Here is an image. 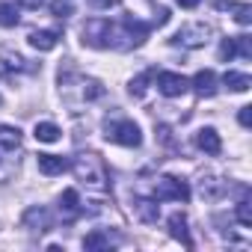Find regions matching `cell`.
<instances>
[{
  "label": "cell",
  "instance_id": "ba28073f",
  "mask_svg": "<svg viewBox=\"0 0 252 252\" xmlns=\"http://www.w3.org/2000/svg\"><path fill=\"white\" fill-rule=\"evenodd\" d=\"M24 228H30V231H48L51 228V214H48V208H42V205H33V208H27L24 211Z\"/></svg>",
  "mask_w": 252,
  "mask_h": 252
},
{
  "label": "cell",
  "instance_id": "83f0119b",
  "mask_svg": "<svg viewBox=\"0 0 252 252\" xmlns=\"http://www.w3.org/2000/svg\"><path fill=\"white\" fill-rule=\"evenodd\" d=\"M237 122L243 125V128H249V125H252V107H240V113H237Z\"/></svg>",
  "mask_w": 252,
  "mask_h": 252
},
{
  "label": "cell",
  "instance_id": "d4e9b609",
  "mask_svg": "<svg viewBox=\"0 0 252 252\" xmlns=\"http://www.w3.org/2000/svg\"><path fill=\"white\" fill-rule=\"evenodd\" d=\"M237 220H240V225H252V205L243 199V202H237Z\"/></svg>",
  "mask_w": 252,
  "mask_h": 252
},
{
  "label": "cell",
  "instance_id": "603a6c76",
  "mask_svg": "<svg viewBox=\"0 0 252 252\" xmlns=\"http://www.w3.org/2000/svg\"><path fill=\"white\" fill-rule=\"evenodd\" d=\"M51 12H54L57 18L74 15V0H51Z\"/></svg>",
  "mask_w": 252,
  "mask_h": 252
},
{
  "label": "cell",
  "instance_id": "cb8c5ba5",
  "mask_svg": "<svg viewBox=\"0 0 252 252\" xmlns=\"http://www.w3.org/2000/svg\"><path fill=\"white\" fill-rule=\"evenodd\" d=\"M234 51H237L243 60H252V42H249V36H237V39H234Z\"/></svg>",
  "mask_w": 252,
  "mask_h": 252
},
{
  "label": "cell",
  "instance_id": "e0dca14e",
  "mask_svg": "<svg viewBox=\"0 0 252 252\" xmlns=\"http://www.w3.org/2000/svg\"><path fill=\"white\" fill-rule=\"evenodd\" d=\"M222 83H225L231 92H246V89L252 86L249 74H243V71H225V74H222Z\"/></svg>",
  "mask_w": 252,
  "mask_h": 252
},
{
  "label": "cell",
  "instance_id": "5b68a950",
  "mask_svg": "<svg viewBox=\"0 0 252 252\" xmlns=\"http://www.w3.org/2000/svg\"><path fill=\"white\" fill-rule=\"evenodd\" d=\"M208 36H211V27H205V24H187V27H181V30L175 33L172 45H181V48H202V45L208 42Z\"/></svg>",
  "mask_w": 252,
  "mask_h": 252
},
{
  "label": "cell",
  "instance_id": "4dcf8cb0",
  "mask_svg": "<svg viewBox=\"0 0 252 252\" xmlns=\"http://www.w3.org/2000/svg\"><path fill=\"white\" fill-rule=\"evenodd\" d=\"M0 104H3V98H0Z\"/></svg>",
  "mask_w": 252,
  "mask_h": 252
},
{
  "label": "cell",
  "instance_id": "484cf974",
  "mask_svg": "<svg viewBox=\"0 0 252 252\" xmlns=\"http://www.w3.org/2000/svg\"><path fill=\"white\" fill-rule=\"evenodd\" d=\"M231 9H234L237 24H249V21H252V6H249V3H237V6H231Z\"/></svg>",
  "mask_w": 252,
  "mask_h": 252
},
{
  "label": "cell",
  "instance_id": "30bf717a",
  "mask_svg": "<svg viewBox=\"0 0 252 252\" xmlns=\"http://www.w3.org/2000/svg\"><path fill=\"white\" fill-rule=\"evenodd\" d=\"M196 146H199L205 155H220V149H222L220 134H217L214 128H202V131L196 134Z\"/></svg>",
  "mask_w": 252,
  "mask_h": 252
},
{
  "label": "cell",
  "instance_id": "8fae6325",
  "mask_svg": "<svg viewBox=\"0 0 252 252\" xmlns=\"http://www.w3.org/2000/svg\"><path fill=\"white\" fill-rule=\"evenodd\" d=\"M68 166L71 163L60 155H39V172H45V175H63Z\"/></svg>",
  "mask_w": 252,
  "mask_h": 252
},
{
  "label": "cell",
  "instance_id": "ffe728a7",
  "mask_svg": "<svg viewBox=\"0 0 252 252\" xmlns=\"http://www.w3.org/2000/svg\"><path fill=\"white\" fill-rule=\"evenodd\" d=\"M18 21H21V15L12 3H0V27H15Z\"/></svg>",
  "mask_w": 252,
  "mask_h": 252
},
{
  "label": "cell",
  "instance_id": "7a4b0ae2",
  "mask_svg": "<svg viewBox=\"0 0 252 252\" xmlns=\"http://www.w3.org/2000/svg\"><path fill=\"white\" fill-rule=\"evenodd\" d=\"M71 169H74V175H77L83 184H89L92 190H107V169H104V163H101L98 155H80V158L71 163Z\"/></svg>",
  "mask_w": 252,
  "mask_h": 252
},
{
  "label": "cell",
  "instance_id": "d6986e66",
  "mask_svg": "<svg viewBox=\"0 0 252 252\" xmlns=\"http://www.w3.org/2000/svg\"><path fill=\"white\" fill-rule=\"evenodd\" d=\"M134 208H137L140 220H146V222H155V220H158V214H160V211H158V205H155V202H149V199H137V205H134Z\"/></svg>",
  "mask_w": 252,
  "mask_h": 252
},
{
  "label": "cell",
  "instance_id": "2e32d148",
  "mask_svg": "<svg viewBox=\"0 0 252 252\" xmlns=\"http://www.w3.org/2000/svg\"><path fill=\"white\" fill-rule=\"evenodd\" d=\"M60 134H63V131L57 128L54 122H36V128H33V137H36L39 143H57Z\"/></svg>",
  "mask_w": 252,
  "mask_h": 252
},
{
  "label": "cell",
  "instance_id": "3957f363",
  "mask_svg": "<svg viewBox=\"0 0 252 252\" xmlns=\"http://www.w3.org/2000/svg\"><path fill=\"white\" fill-rule=\"evenodd\" d=\"M107 140L116 143V146H125V149H137L143 143V134L137 128V122L131 119H119L113 125H107Z\"/></svg>",
  "mask_w": 252,
  "mask_h": 252
},
{
  "label": "cell",
  "instance_id": "5bb4252c",
  "mask_svg": "<svg viewBox=\"0 0 252 252\" xmlns=\"http://www.w3.org/2000/svg\"><path fill=\"white\" fill-rule=\"evenodd\" d=\"M169 234H172L175 240H181L184 246H193L190 231H187V217H184V214H172V217H169Z\"/></svg>",
  "mask_w": 252,
  "mask_h": 252
},
{
  "label": "cell",
  "instance_id": "8992f818",
  "mask_svg": "<svg viewBox=\"0 0 252 252\" xmlns=\"http://www.w3.org/2000/svg\"><path fill=\"white\" fill-rule=\"evenodd\" d=\"M83 45H89V48H107V36H110V21L107 18H92V21H86V27H83Z\"/></svg>",
  "mask_w": 252,
  "mask_h": 252
},
{
  "label": "cell",
  "instance_id": "6da1fadb",
  "mask_svg": "<svg viewBox=\"0 0 252 252\" xmlns=\"http://www.w3.org/2000/svg\"><path fill=\"white\" fill-rule=\"evenodd\" d=\"M152 27L140 18H122L119 24H110V36H107V48H116V51H131V48H140L146 39H149Z\"/></svg>",
  "mask_w": 252,
  "mask_h": 252
},
{
  "label": "cell",
  "instance_id": "4fadbf2b",
  "mask_svg": "<svg viewBox=\"0 0 252 252\" xmlns=\"http://www.w3.org/2000/svg\"><path fill=\"white\" fill-rule=\"evenodd\" d=\"M57 42H60V33L57 30H33L30 33V45L36 51H54Z\"/></svg>",
  "mask_w": 252,
  "mask_h": 252
},
{
  "label": "cell",
  "instance_id": "44dd1931",
  "mask_svg": "<svg viewBox=\"0 0 252 252\" xmlns=\"http://www.w3.org/2000/svg\"><path fill=\"white\" fill-rule=\"evenodd\" d=\"M152 77H155V71H143L140 77H134V80H131V95H134V98H143V95H146V86H149Z\"/></svg>",
  "mask_w": 252,
  "mask_h": 252
},
{
  "label": "cell",
  "instance_id": "ac0fdd59",
  "mask_svg": "<svg viewBox=\"0 0 252 252\" xmlns=\"http://www.w3.org/2000/svg\"><path fill=\"white\" fill-rule=\"evenodd\" d=\"M0 146L9 149V152H15L21 146V131L12 128V125H0Z\"/></svg>",
  "mask_w": 252,
  "mask_h": 252
},
{
  "label": "cell",
  "instance_id": "7c38bea8",
  "mask_svg": "<svg viewBox=\"0 0 252 252\" xmlns=\"http://www.w3.org/2000/svg\"><path fill=\"white\" fill-rule=\"evenodd\" d=\"M27 68V60L24 57H18V54H0V77H12V74H18V71H24Z\"/></svg>",
  "mask_w": 252,
  "mask_h": 252
},
{
  "label": "cell",
  "instance_id": "9a60e30c",
  "mask_svg": "<svg viewBox=\"0 0 252 252\" xmlns=\"http://www.w3.org/2000/svg\"><path fill=\"white\" fill-rule=\"evenodd\" d=\"M60 211H65V220H74L80 214V196H77V190H63Z\"/></svg>",
  "mask_w": 252,
  "mask_h": 252
},
{
  "label": "cell",
  "instance_id": "7402d4cb",
  "mask_svg": "<svg viewBox=\"0 0 252 252\" xmlns=\"http://www.w3.org/2000/svg\"><path fill=\"white\" fill-rule=\"evenodd\" d=\"M107 246H110V237L101 231H92L83 237V249H107Z\"/></svg>",
  "mask_w": 252,
  "mask_h": 252
},
{
  "label": "cell",
  "instance_id": "f546056e",
  "mask_svg": "<svg viewBox=\"0 0 252 252\" xmlns=\"http://www.w3.org/2000/svg\"><path fill=\"white\" fill-rule=\"evenodd\" d=\"M178 6H184V9H196L199 6V0H175Z\"/></svg>",
  "mask_w": 252,
  "mask_h": 252
},
{
  "label": "cell",
  "instance_id": "9c48e42d",
  "mask_svg": "<svg viewBox=\"0 0 252 252\" xmlns=\"http://www.w3.org/2000/svg\"><path fill=\"white\" fill-rule=\"evenodd\" d=\"M193 89H196L202 98H211V95L217 92V74H214L211 68H202V71L193 77Z\"/></svg>",
  "mask_w": 252,
  "mask_h": 252
},
{
  "label": "cell",
  "instance_id": "4316f807",
  "mask_svg": "<svg viewBox=\"0 0 252 252\" xmlns=\"http://www.w3.org/2000/svg\"><path fill=\"white\" fill-rule=\"evenodd\" d=\"M234 39H222V45H220V60L222 63H228V60H234Z\"/></svg>",
  "mask_w": 252,
  "mask_h": 252
},
{
  "label": "cell",
  "instance_id": "f1b7e54d",
  "mask_svg": "<svg viewBox=\"0 0 252 252\" xmlns=\"http://www.w3.org/2000/svg\"><path fill=\"white\" fill-rule=\"evenodd\" d=\"M21 6H27V9H42L45 6V0H18Z\"/></svg>",
  "mask_w": 252,
  "mask_h": 252
},
{
  "label": "cell",
  "instance_id": "277c9868",
  "mask_svg": "<svg viewBox=\"0 0 252 252\" xmlns=\"http://www.w3.org/2000/svg\"><path fill=\"white\" fill-rule=\"evenodd\" d=\"M155 199L158 202H190V184L184 178L163 175L155 187Z\"/></svg>",
  "mask_w": 252,
  "mask_h": 252
},
{
  "label": "cell",
  "instance_id": "52a82bcc",
  "mask_svg": "<svg viewBox=\"0 0 252 252\" xmlns=\"http://www.w3.org/2000/svg\"><path fill=\"white\" fill-rule=\"evenodd\" d=\"M187 77L184 74H175V71H160L158 74V89L166 95V98H178V95H184L187 92Z\"/></svg>",
  "mask_w": 252,
  "mask_h": 252
}]
</instances>
